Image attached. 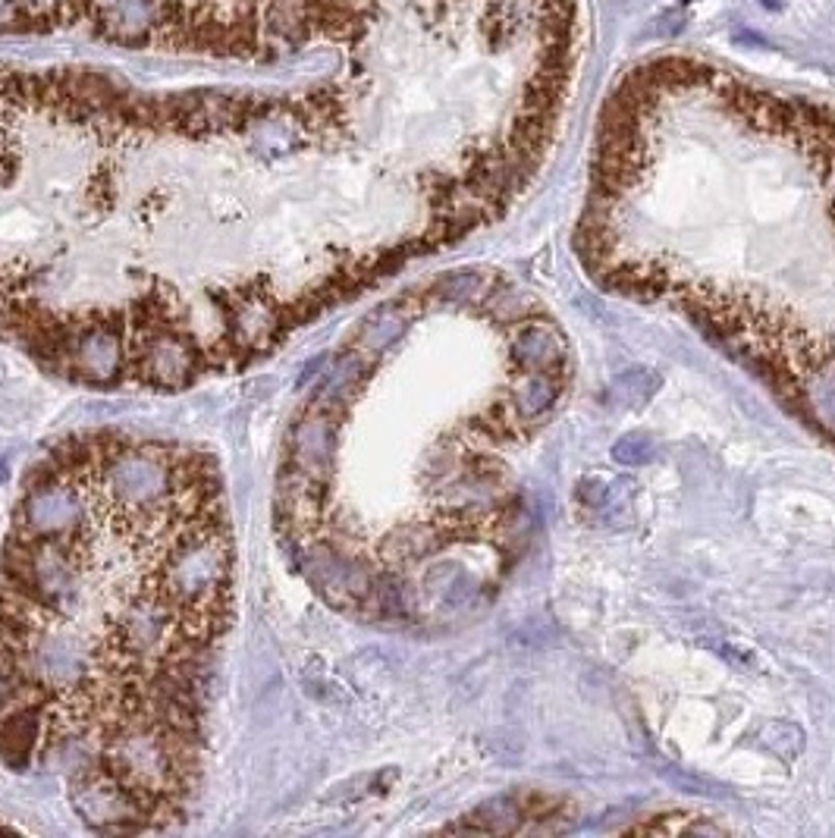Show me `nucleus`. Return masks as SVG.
<instances>
[{
    "mask_svg": "<svg viewBox=\"0 0 835 838\" xmlns=\"http://www.w3.org/2000/svg\"><path fill=\"white\" fill-rule=\"evenodd\" d=\"M47 738V706L29 704L0 716V760L10 770H29Z\"/></svg>",
    "mask_w": 835,
    "mask_h": 838,
    "instance_id": "nucleus-7",
    "label": "nucleus"
},
{
    "mask_svg": "<svg viewBox=\"0 0 835 838\" xmlns=\"http://www.w3.org/2000/svg\"><path fill=\"white\" fill-rule=\"evenodd\" d=\"M289 465L324 481L336 459V421L327 412H308L289 431Z\"/></svg>",
    "mask_w": 835,
    "mask_h": 838,
    "instance_id": "nucleus-6",
    "label": "nucleus"
},
{
    "mask_svg": "<svg viewBox=\"0 0 835 838\" xmlns=\"http://www.w3.org/2000/svg\"><path fill=\"white\" fill-rule=\"evenodd\" d=\"M10 481V465H7V456L0 452V484H7Z\"/></svg>",
    "mask_w": 835,
    "mask_h": 838,
    "instance_id": "nucleus-10",
    "label": "nucleus"
},
{
    "mask_svg": "<svg viewBox=\"0 0 835 838\" xmlns=\"http://www.w3.org/2000/svg\"><path fill=\"white\" fill-rule=\"evenodd\" d=\"M157 10H160V0H120L98 16L113 42L132 45L148 38V32L157 29Z\"/></svg>",
    "mask_w": 835,
    "mask_h": 838,
    "instance_id": "nucleus-8",
    "label": "nucleus"
},
{
    "mask_svg": "<svg viewBox=\"0 0 835 838\" xmlns=\"http://www.w3.org/2000/svg\"><path fill=\"white\" fill-rule=\"evenodd\" d=\"M270 390H274V377H258V380L252 383V396L255 399H264Z\"/></svg>",
    "mask_w": 835,
    "mask_h": 838,
    "instance_id": "nucleus-9",
    "label": "nucleus"
},
{
    "mask_svg": "<svg viewBox=\"0 0 835 838\" xmlns=\"http://www.w3.org/2000/svg\"><path fill=\"white\" fill-rule=\"evenodd\" d=\"M176 462L167 446H120L98 465V487L104 490L110 512H123L132 518L160 515L174 506V493L179 490Z\"/></svg>",
    "mask_w": 835,
    "mask_h": 838,
    "instance_id": "nucleus-1",
    "label": "nucleus"
},
{
    "mask_svg": "<svg viewBox=\"0 0 835 838\" xmlns=\"http://www.w3.org/2000/svg\"><path fill=\"white\" fill-rule=\"evenodd\" d=\"M69 375L88 383H113L123 371V343L120 333L108 324H88L86 331L73 333L69 346Z\"/></svg>",
    "mask_w": 835,
    "mask_h": 838,
    "instance_id": "nucleus-5",
    "label": "nucleus"
},
{
    "mask_svg": "<svg viewBox=\"0 0 835 838\" xmlns=\"http://www.w3.org/2000/svg\"><path fill=\"white\" fill-rule=\"evenodd\" d=\"M302 572L305 578L327 596L333 606H358L371 596L374 578L377 574L365 566L346 559L339 550H333L330 544H318L311 550L302 552Z\"/></svg>",
    "mask_w": 835,
    "mask_h": 838,
    "instance_id": "nucleus-3",
    "label": "nucleus"
},
{
    "mask_svg": "<svg viewBox=\"0 0 835 838\" xmlns=\"http://www.w3.org/2000/svg\"><path fill=\"white\" fill-rule=\"evenodd\" d=\"M138 368H142V380H148L152 387L182 390L196 377L198 353L186 336L160 327V331H152V336H142Z\"/></svg>",
    "mask_w": 835,
    "mask_h": 838,
    "instance_id": "nucleus-4",
    "label": "nucleus"
},
{
    "mask_svg": "<svg viewBox=\"0 0 835 838\" xmlns=\"http://www.w3.org/2000/svg\"><path fill=\"white\" fill-rule=\"evenodd\" d=\"M16 522H20V534H29V537H44V540L73 537L91 522L88 487L66 484V478L29 487Z\"/></svg>",
    "mask_w": 835,
    "mask_h": 838,
    "instance_id": "nucleus-2",
    "label": "nucleus"
}]
</instances>
